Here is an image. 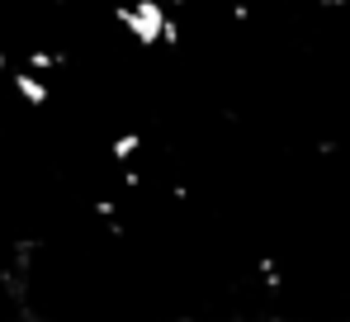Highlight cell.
<instances>
[{
    "instance_id": "obj_1",
    "label": "cell",
    "mask_w": 350,
    "mask_h": 322,
    "mask_svg": "<svg viewBox=\"0 0 350 322\" xmlns=\"http://www.w3.org/2000/svg\"><path fill=\"white\" fill-rule=\"evenodd\" d=\"M166 14H171L166 0H123V5H114V24L137 43V48H157V43H161Z\"/></svg>"
},
{
    "instance_id": "obj_2",
    "label": "cell",
    "mask_w": 350,
    "mask_h": 322,
    "mask_svg": "<svg viewBox=\"0 0 350 322\" xmlns=\"http://www.w3.org/2000/svg\"><path fill=\"white\" fill-rule=\"evenodd\" d=\"M10 86H14V95H19V100H24L29 109H43L48 100H53L48 81H43L38 71H29V66H24V71H10Z\"/></svg>"
},
{
    "instance_id": "obj_3",
    "label": "cell",
    "mask_w": 350,
    "mask_h": 322,
    "mask_svg": "<svg viewBox=\"0 0 350 322\" xmlns=\"http://www.w3.org/2000/svg\"><path fill=\"white\" fill-rule=\"evenodd\" d=\"M137 152H142V133H137V128H128V133H118L114 143H109V157H114L118 166H128V161L137 157Z\"/></svg>"
},
{
    "instance_id": "obj_4",
    "label": "cell",
    "mask_w": 350,
    "mask_h": 322,
    "mask_svg": "<svg viewBox=\"0 0 350 322\" xmlns=\"http://www.w3.org/2000/svg\"><path fill=\"white\" fill-rule=\"evenodd\" d=\"M24 66L43 76V71H53V66H66V53H48V48H29V53H24Z\"/></svg>"
},
{
    "instance_id": "obj_5",
    "label": "cell",
    "mask_w": 350,
    "mask_h": 322,
    "mask_svg": "<svg viewBox=\"0 0 350 322\" xmlns=\"http://www.w3.org/2000/svg\"><path fill=\"white\" fill-rule=\"evenodd\" d=\"M180 34H185V29H180V19H175V14H166V29H161V48H180Z\"/></svg>"
},
{
    "instance_id": "obj_6",
    "label": "cell",
    "mask_w": 350,
    "mask_h": 322,
    "mask_svg": "<svg viewBox=\"0 0 350 322\" xmlns=\"http://www.w3.org/2000/svg\"><path fill=\"white\" fill-rule=\"evenodd\" d=\"M260 280H265V284H270V289H280V266H275V261H270V256H265V261H260Z\"/></svg>"
},
{
    "instance_id": "obj_7",
    "label": "cell",
    "mask_w": 350,
    "mask_h": 322,
    "mask_svg": "<svg viewBox=\"0 0 350 322\" xmlns=\"http://www.w3.org/2000/svg\"><path fill=\"white\" fill-rule=\"evenodd\" d=\"M95 214L109 218V223H118V204H114V199H95Z\"/></svg>"
},
{
    "instance_id": "obj_8",
    "label": "cell",
    "mask_w": 350,
    "mask_h": 322,
    "mask_svg": "<svg viewBox=\"0 0 350 322\" xmlns=\"http://www.w3.org/2000/svg\"><path fill=\"white\" fill-rule=\"evenodd\" d=\"M5 71H10V53L0 48V76H5Z\"/></svg>"
},
{
    "instance_id": "obj_9",
    "label": "cell",
    "mask_w": 350,
    "mask_h": 322,
    "mask_svg": "<svg viewBox=\"0 0 350 322\" xmlns=\"http://www.w3.org/2000/svg\"><path fill=\"white\" fill-rule=\"evenodd\" d=\"M322 5H346V0H322Z\"/></svg>"
},
{
    "instance_id": "obj_10",
    "label": "cell",
    "mask_w": 350,
    "mask_h": 322,
    "mask_svg": "<svg viewBox=\"0 0 350 322\" xmlns=\"http://www.w3.org/2000/svg\"><path fill=\"white\" fill-rule=\"evenodd\" d=\"M48 5H66V0H48Z\"/></svg>"
}]
</instances>
